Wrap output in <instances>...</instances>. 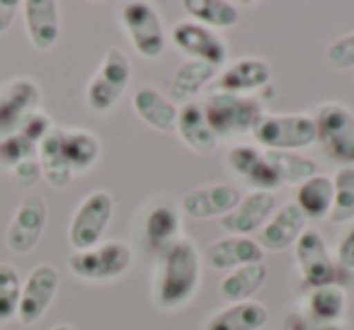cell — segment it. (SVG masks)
<instances>
[{
	"label": "cell",
	"mask_w": 354,
	"mask_h": 330,
	"mask_svg": "<svg viewBox=\"0 0 354 330\" xmlns=\"http://www.w3.org/2000/svg\"><path fill=\"white\" fill-rule=\"evenodd\" d=\"M202 279L199 253L189 238H177L162 250L160 272H158L156 299L160 309L185 306L194 296Z\"/></svg>",
	"instance_id": "6da1fadb"
},
{
	"label": "cell",
	"mask_w": 354,
	"mask_h": 330,
	"mask_svg": "<svg viewBox=\"0 0 354 330\" xmlns=\"http://www.w3.org/2000/svg\"><path fill=\"white\" fill-rule=\"evenodd\" d=\"M204 117L216 136H236L255 129L262 117V104L255 98L233 93H212L204 102Z\"/></svg>",
	"instance_id": "7a4b0ae2"
},
{
	"label": "cell",
	"mask_w": 354,
	"mask_h": 330,
	"mask_svg": "<svg viewBox=\"0 0 354 330\" xmlns=\"http://www.w3.org/2000/svg\"><path fill=\"white\" fill-rule=\"evenodd\" d=\"M313 119L315 141L325 156L342 168H354V114L344 104L328 102Z\"/></svg>",
	"instance_id": "3957f363"
},
{
	"label": "cell",
	"mask_w": 354,
	"mask_h": 330,
	"mask_svg": "<svg viewBox=\"0 0 354 330\" xmlns=\"http://www.w3.org/2000/svg\"><path fill=\"white\" fill-rule=\"evenodd\" d=\"M133 265V250L124 241L97 243L90 250H78L68 257V267L75 277L90 282H107L127 275Z\"/></svg>",
	"instance_id": "277c9868"
},
{
	"label": "cell",
	"mask_w": 354,
	"mask_h": 330,
	"mask_svg": "<svg viewBox=\"0 0 354 330\" xmlns=\"http://www.w3.org/2000/svg\"><path fill=\"white\" fill-rule=\"evenodd\" d=\"M252 136L267 151H296L315 143V119L308 114H262Z\"/></svg>",
	"instance_id": "5b68a950"
},
{
	"label": "cell",
	"mask_w": 354,
	"mask_h": 330,
	"mask_svg": "<svg viewBox=\"0 0 354 330\" xmlns=\"http://www.w3.org/2000/svg\"><path fill=\"white\" fill-rule=\"evenodd\" d=\"M129 80H131V61L122 49L112 46L104 54L97 73L90 78L88 90H85L88 107L100 114L114 109V104L119 102L124 90L129 88Z\"/></svg>",
	"instance_id": "8992f818"
},
{
	"label": "cell",
	"mask_w": 354,
	"mask_h": 330,
	"mask_svg": "<svg viewBox=\"0 0 354 330\" xmlns=\"http://www.w3.org/2000/svg\"><path fill=\"white\" fill-rule=\"evenodd\" d=\"M114 214V199L109 192L97 190L90 192L83 202L78 204L73 219L68 226V243L78 250H90L102 241L109 221Z\"/></svg>",
	"instance_id": "52a82bcc"
},
{
	"label": "cell",
	"mask_w": 354,
	"mask_h": 330,
	"mask_svg": "<svg viewBox=\"0 0 354 330\" xmlns=\"http://www.w3.org/2000/svg\"><path fill=\"white\" fill-rule=\"evenodd\" d=\"M122 20L133 49L143 59H158L165 51V30H162V20L153 10V6L143 0H131L122 8Z\"/></svg>",
	"instance_id": "ba28073f"
},
{
	"label": "cell",
	"mask_w": 354,
	"mask_h": 330,
	"mask_svg": "<svg viewBox=\"0 0 354 330\" xmlns=\"http://www.w3.org/2000/svg\"><path fill=\"white\" fill-rule=\"evenodd\" d=\"M296 262H299L301 277L310 289L337 284V267L330 257L323 236L315 228H306L296 241Z\"/></svg>",
	"instance_id": "9c48e42d"
},
{
	"label": "cell",
	"mask_w": 354,
	"mask_h": 330,
	"mask_svg": "<svg viewBox=\"0 0 354 330\" xmlns=\"http://www.w3.org/2000/svg\"><path fill=\"white\" fill-rule=\"evenodd\" d=\"M56 291H59V272L49 262H41L30 272L27 282H22V294L20 306H17V318L22 325H35L46 309L54 301Z\"/></svg>",
	"instance_id": "30bf717a"
},
{
	"label": "cell",
	"mask_w": 354,
	"mask_h": 330,
	"mask_svg": "<svg viewBox=\"0 0 354 330\" xmlns=\"http://www.w3.org/2000/svg\"><path fill=\"white\" fill-rule=\"evenodd\" d=\"M172 44L183 54L192 56V61H202L214 68H221L228 59V46L216 32L202 27L197 22H177L170 32Z\"/></svg>",
	"instance_id": "8fae6325"
},
{
	"label": "cell",
	"mask_w": 354,
	"mask_h": 330,
	"mask_svg": "<svg viewBox=\"0 0 354 330\" xmlns=\"http://www.w3.org/2000/svg\"><path fill=\"white\" fill-rule=\"evenodd\" d=\"M46 202L39 194H27L17 207L10 226H8V248L17 255H27L39 243L46 228Z\"/></svg>",
	"instance_id": "7c38bea8"
},
{
	"label": "cell",
	"mask_w": 354,
	"mask_h": 330,
	"mask_svg": "<svg viewBox=\"0 0 354 330\" xmlns=\"http://www.w3.org/2000/svg\"><path fill=\"white\" fill-rule=\"evenodd\" d=\"M41 102V90L32 78L10 80L0 90V136L17 131L27 114L37 112Z\"/></svg>",
	"instance_id": "4fadbf2b"
},
{
	"label": "cell",
	"mask_w": 354,
	"mask_h": 330,
	"mask_svg": "<svg viewBox=\"0 0 354 330\" xmlns=\"http://www.w3.org/2000/svg\"><path fill=\"white\" fill-rule=\"evenodd\" d=\"M274 207H277L274 192L252 190L250 194L241 197V202L236 204L233 212H228L226 217L221 219V226L226 228L231 236H250L252 231H257V228L270 221Z\"/></svg>",
	"instance_id": "5bb4252c"
},
{
	"label": "cell",
	"mask_w": 354,
	"mask_h": 330,
	"mask_svg": "<svg viewBox=\"0 0 354 330\" xmlns=\"http://www.w3.org/2000/svg\"><path fill=\"white\" fill-rule=\"evenodd\" d=\"M228 165L238 178H243L250 187L260 190V192H274V187L281 185L279 175L274 173L272 163L267 161L265 151H257L248 143L233 146L228 151Z\"/></svg>",
	"instance_id": "9a60e30c"
},
{
	"label": "cell",
	"mask_w": 354,
	"mask_h": 330,
	"mask_svg": "<svg viewBox=\"0 0 354 330\" xmlns=\"http://www.w3.org/2000/svg\"><path fill=\"white\" fill-rule=\"evenodd\" d=\"M241 202V190L231 185H207L192 190L183 199V212L189 219H223Z\"/></svg>",
	"instance_id": "2e32d148"
},
{
	"label": "cell",
	"mask_w": 354,
	"mask_h": 330,
	"mask_svg": "<svg viewBox=\"0 0 354 330\" xmlns=\"http://www.w3.org/2000/svg\"><path fill=\"white\" fill-rule=\"evenodd\" d=\"M265 250L260 243L252 241L250 236H226L214 241L204 253L207 265L214 270H238L243 265H252V262H262Z\"/></svg>",
	"instance_id": "e0dca14e"
},
{
	"label": "cell",
	"mask_w": 354,
	"mask_h": 330,
	"mask_svg": "<svg viewBox=\"0 0 354 330\" xmlns=\"http://www.w3.org/2000/svg\"><path fill=\"white\" fill-rule=\"evenodd\" d=\"M25 10V25L27 37L37 51H49L59 42L61 20H59V6L54 0H27L22 3Z\"/></svg>",
	"instance_id": "ac0fdd59"
},
{
	"label": "cell",
	"mask_w": 354,
	"mask_h": 330,
	"mask_svg": "<svg viewBox=\"0 0 354 330\" xmlns=\"http://www.w3.org/2000/svg\"><path fill=\"white\" fill-rule=\"evenodd\" d=\"M306 221L296 202H286L270 221L262 226L260 233V248L262 250H284V248L294 246L301 238V233L306 231Z\"/></svg>",
	"instance_id": "d6986e66"
},
{
	"label": "cell",
	"mask_w": 354,
	"mask_h": 330,
	"mask_svg": "<svg viewBox=\"0 0 354 330\" xmlns=\"http://www.w3.org/2000/svg\"><path fill=\"white\" fill-rule=\"evenodd\" d=\"M133 112L138 119L148 124V127L158 129V131H175L177 127V112L175 102L158 93L153 85H138L136 93L131 98Z\"/></svg>",
	"instance_id": "ffe728a7"
},
{
	"label": "cell",
	"mask_w": 354,
	"mask_h": 330,
	"mask_svg": "<svg viewBox=\"0 0 354 330\" xmlns=\"http://www.w3.org/2000/svg\"><path fill=\"white\" fill-rule=\"evenodd\" d=\"M272 68L267 61L262 59H241L236 64H231L221 75H218V90L221 93H252V90H260L270 83Z\"/></svg>",
	"instance_id": "44dd1931"
},
{
	"label": "cell",
	"mask_w": 354,
	"mask_h": 330,
	"mask_svg": "<svg viewBox=\"0 0 354 330\" xmlns=\"http://www.w3.org/2000/svg\"><path fill=\"white\" fill-rule=\"evenodd\" d=\"M177 134L183 136V141L192 148L199 156H209V153L216 151L218 136L212 131L207 117H204V109L197 102L183 104V109L177 112Z\"/></svg>",
	"instance_id": "7402d4cb"
},
{
	"label": "cell",
	"mask_w": 354,
	"mask_h": 330,
	"mask_svg": "<svg viewBox=\"0 0 354 330\" xmlns=\"http://www.w3.org/2000/svg\"><path fill=\"white\" fill-rule=\"evenodd\" d=\"M61 148L71 173H88L100 161V138L85 129H61Z\"/></svg>",
	"instance_id": "603a6c76"
},
{
	"label": "cell",
	"mask_w": 354,
	"mask_h": 330,
	"mask_svg": "<svg viewBox=\"0 0 354 330\" xmlns=\"http://www.w3.org/2000/svg\"><path fill=\"white\" fill-rule=\"evenodd\" d=\"M218 68L202 61H185V64L177 66L175 75L170 80V95L175 102H192V98H197L202 93V88H207L214 78H216Z\"/></svg>",
	"instance_id": "cb8c5ba5"
},
{
	"label": "cell",
	"mask_w": 354,
	"mask_h": 330,
	"mask_svg": "<svg viewBox=\"0 0 354 330\" xmlns=\"http://www.w3.org/2000/svg\"><path fill=\"white\" fill-rule=\"evenodd\" d=\"M270 320V311L257 301H241L209 318L207 330H260Z\"/></svg>",
	"instance_id": "d4e9b609"
},
{
	"label": "cell",
	"mask_w": 354,
	"mask_h": 330,
	"mask_svg": "<svg viewBox=\"0 0 354 330\" xmlns=\"http://www.w3.org/2000/svg\"><path fill=\"white\" fill-rule=\"evenodd\" d=\"M265 282H267V265L252 262V265H243L238 270H231V275L223 277L218 291L231 304H241V301L250 299L255 291H260Z\"/></svg>",
	"instance_id": "484cf974"
},
{
	"label": "cell",
	"mask_w": 354,
	"mask_h": 330,
	"mask_svg": "<svg viewBox=\"0 0 354 330\" xmlns=\"http://www.w3.org/2000/svg\"><path fill=\"white\" fill-rule=\"evenodd\" d=\"M333 178L328 175H315V178L306 180L304 185H299L296 192V207L304 212L306 219H325L333 209Z\"/></svg>",
	"instance_id": "4316f807"
},
{
	"label": "cell",
	"mask_w": 354,
	"mask_h": 330,
	"mask_svg": "<svg viewBox=\"0 0 354 330\" xmlns=\"http://www.w3.org/2000/svg\"><path fill=\"white\" fill-rule=\"evenodd\" d=\"M39 168L41 175L51 187H66L73 178L68 163L64 158V148H61V129L54 127L39 143Z\"/></svg>",
	"instance_id": "83f0119b"
},
{
	"label": "cell",
	"mask_w": 354,
	"mask_h": 330,
	"mask_svg": "<svg viewBox=\"0 0 354 330\" xmlns=\"http://www.w3.org/2000/svg\"><path fill=\"white\" fill-rule=\"evenodd\" d=\"M306 306H308V315L313 320H320V325L339 323L347 311V294L339 284H325L310 289Z\"/></svg>",
	"instance_id": "f1b7e54d"
},
{
	"label": "cell",
	"mask_w": 354,
	"mask_h": 330,
	"mask_svg": "<svg viewBox=\"0 0 354 330\" xmlns=\"http://www.w3.org/2000/svg\"><path fill=\"white\" fill-rule=\"evenodd\" d=\"M185 10L202 27L231 30L241 22V12L233 3L226 0H185Z\"/></svg>",
	"instance_id": "f546056e"
},
{
	"label": "cell",
	"mask_w": 354,
	"mask_h": 330,
	"mask_svg": "<svg viewBox=\"0 0 354 330\" xmlns=\"http://www.w3.org/2000/svg\"><path fill=\"white\" fill-rule=\"evenodd\" d=\"M265 156L279 175L281 185H304L318 175V165L296 151H265Z\"/></svg>",
	"instance_id": "4dcf8cb0"
},
{
	"label": "cell",
	"mask_w": 354,
	"mask_h": 330,
	"mask_svg": "<svg viewBox=\"0 0 354 330\" xmlns=\"http://www.w3.org/2000/svg\"><path fill=\"white\" fill-rule=\"evenodd\" d=\"M180 231V214L170 204H158L146 217V238L148 246L156 250H165L172 241H177Z\"/></svg>",
	"instance_id": "1f68e13d"
},
{
	"label": "cell",
	"mask_w": 354,
	"mask_h": 330,
	"mask_svg": "<svg viewBox=\"0 0 354 330\" xmlns=\"http://www.w3.org/2000/svg\"><path fill=\"white\" fill-rule=\"evenodd\" d=\"M333 209L328 219L333 223H347L354 219V168H339L333 178Z\"/></svg>",
	"instance_id": "d6a6232c"
},
{
	"label": "cell",
	"mask_w": 354,
	"mask_h": 330,
	"mask_svg": "<svg viewBox=\"0 0 354 330\" xmlns=\"http://www.w3.org/2000/svg\"><path fill=\"white\" fill-rule=\"evenodd\" d=\"M22 294V279L17 270L8 262H0V320H10L17 315Z\"/></svg>",
	"instance_id": "836d02e7"
},
{
	"label": "cell",
	"mask_w": 354,
	"mask_h": 330,
	"mask_svg": "<svg viewBox=\"0 0 354 330\" xmlns=\"http://www.w3.org/2000/svg\"><path fill=\"white\" fill-rule=\"evenodd\" d=\"M35 153H37V143H32L20 131L10 134V136H3V141H0V163L10 170L15 165H20V163L35 158Z\"/></svg>",
	"instance_id": "e575fe53"
},
{
	"label": "cell",
	"mask_w": 354,
	"mask_h": 330,
	"mask_svg": "<svg viewBox=\"0 0 354 330\" xmlns=\"http://www.w3.org/2000/svg\"><path fill=\"white\" fill-rule=\"evenodd\" d=\"M51 129H54V127H51V119L46 117L44 112H39V109H37V112L27 114V117L22 119V124L17 127V131H20L22 136L30 138L32 143H37V146H39Z\"/></svg>",
	"instance_id": "d590c367"
},
{
	"label": "cell",
	"mask_w": 354,
	"mask_h": 330,
	"mask_svg": "<svg viewBox=\"0 0 354 330\" xmlns=\"http://www.w3.org/2000/svg\"><path fill=\"white\" fill-rule=\"evenodd\" d=\"M328 61L335 68H354V35H347L342 39L333 42L328 46Z\"/></svg>",
	"instance_id": "8d00e7d4"
},
{
	"label": "cell",
	"mask_w": 354,
	"mask_h": 330,
	"mask_svg": "<svg viewBox=\"0 0 354 330\" xmlns=\"http://www.w3.org/2000/svg\"><path fill=\"white\" fill-rule=\"evenodd\" d=\"M10 173H12V178H15L17 185L32 187V185H35L37 180L41 178L39 161H37V158H30V161H25V163H20V165H15V168H12Z\"/></svg>",
	"instance_id": "74e56055"
},
{
	"label": "cell",
	"mask_w": 354,
	"mask_h": 330,
	"mask_svg": "<svg viewBox=\"0 0 354 330\" xmlns=\"http://www.w3.org/2000/svg\"><path fill=\"white\" fill-rule=\"evenodd\" d=\"M337 262L344 270H354V226L344 233L342 243L337 248Z\"/></svg>",
	"instance_id": "f35d334b"
},
{
	"label": "cell",
	"mask_w": 354,
	"mask_h": 330,
	"mask_svg": "<svg viewBox=\"0 0 354 330\" xmlns=\"http://www.w3.org/2000/svg\"><path fill=\"white\" fill-rule=\"evenodd\" d=\"M17 10H20V3H17V0H0V35H6V32L10 30Z\"/></svg>",
	"instance_id": "ab89813d"
},
{
	"label": "cell",
	"mask_w": 354,
	"mask_h": 330,
	"mask_svg": "<svg viewBox=\"0 0 354 330\" xmlns=\"http://www.w3.org/2000/svg\"><path fill=\"white\" fill-rule=\"evenodd\" d=\"M286 330H313V323H308L306 318H299V315H291L289 323H286Z\"/></svg>",
	"instance_id": "60d3db41"
},
{
	"label": "cell",
	"mask_w": 354,
	"mask_h": 330,
	"mask_svg": "<svg viewBox=\"0 0 354 330\" xmlns=\"http://www.w3.org/2000/svg\"><path fill=\"white\" fill-rule=\"evenodd\" d=\"M313 330H347L342 323H325V325H313Z\"/></svg>",
	"instance_id": "b9f144b4"
},
{
	"label": "cell",
	"mask_w": 354,
	"mask_h": 330,
	"mask_svg": "<svg viewBox=\"0 0 354 330\" xmlns=\"http://www.w3.org/2000/svg\"><path fill=\"white\" fill-rule=\"evenodd\" d=\"M51 330H73V328H71V325H54V328H51Z\"/></svg>",
	"instance_id": "7bdbcfd3"
}]
</instances>
